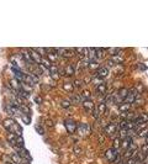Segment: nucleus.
Instances as JSON below:
<instances>
[{"label": "nucleus", "instance_id": "obj_1", "mask_svg": "<svg viewBox=\"0 0 148 164\" xmlns=\"http://www.w3.org/2000/svg\"><path fill=\"white\" fill-rule=\"evenodd\" d=\"M119 132V126L116 124H114V122H111V124L106 125L104 127V133L108 136V137H115V135H116Z\"/></svg>", "mask_w": 148, "mask_h": 164}, {"label": "nucleus", "instance_id": "obj_2", "mask_svg": "<svg viewBox=\"0 0 148 164\" xmlns=\"http://www.w3.org/2000/svg\"><path fill=\"white\" fill-rule=\"evenodd\" d=\"M64 126H66V128H67V132L71 135L74 133V132L78 130V125L73 118H67V120L64 121Z\"/></svg>", "mask_w": 148, "mask_h": 164}, {"label": "nucleus", "instance_id": "obj_3", "mask_svg": "<svg viewBox=\"0 0 148 164\" xmlns=\"http://www.w3.org/2000/svg\"><path fill=\"white\" fill-rule=\"evenodd\" d=\"M30 54H31V58H32V62L36 63L37 66H40V64H42V59L43 57L41 56V54L36 51V49H31L30 51Z\"/></svg>", "mask_w": 148, "mask_h": 164}, {"label": "nucleus", "instance_id": "obj_4", "mask_svg": "<svg viewBox=\"0 0 148 164\" xmlns=\"http://www.w3.org/2000/svg\"><path fill=\"white\" fill-rule=\"evenodd\" d=\"M109 74V68L108 67H99V69L95 72V78H98V79H104L106 78Z\"/></svg>", "mask_w": 148, "mask_h": 164}, {"label": "nucleus", "instance_id": "obj_5", "mask_svg": "<svg viewBox=\"0 0 148 164\" xmlns=\"http://www.w3.org/2000/svg\"><path fill=\"white\" fill-rule=\"evenodd\" d=\"M137 95H138V93L136 92V89L135 88H132L131 90H130V93H128V95H127V98L125 99V102H127V104H135L136 102V98H137Z\"/></svg>", "mask_w": 148, "mask_h": 164}, {"label": "nucleus", "instance_id": "obj_6", "mask_svg": "<svg viewBox=\"0 0 148 164\" xmlns=\"http://www.w3.org/2000/svg\"><path fill=\"white\" fill-rule=\"evenodd\" d=\"M83 105V109L86 111V112H92V110H94V101L90 99V100H84V101L82 102Z\"/></svg>", "mask_w": 148, "mask_h": 164}, {"label": "nucleus", "instance_id": "obj_7", "mask_svg": "<svg viewBox=\"0 0 148 164\" xmlns=\"http://www.w3.org/2000/svg\"><path fill=\"white\" fill-rule=\"evenodd\" d=\"M77 68H75V66L74 64H68V66H66L64 67V75L66 77H73L74 74H75V70Z\"/></svg>", "mask_w": 148, "mask_h": 164}, {"label": "nucleus", "instance_id": "obj_8", "mask_svg": "<svg viewBox=\"0 0 148 164\" xmlns=\"http://www.w3.org/2000/svg\"><path fill=\"white\" fill-rule=\"evenodd\" d=\"M88 61L89 62H98L95 48H88Z\"/></svg>", "mask_w": 148, "mask_h": 164}, {"label": "nucleus", "instance_id": "obj_9", "mask_svg": "<svg viewBox=\"0 0 148 164\" xmlns=\"http://www.w3.org/2000/svg\"><path fill=\"white\" fill-rule=\"evenodd\" d=\"M48 72H49V74H51V77H52L53 79H58L59 78V68L57 66H53L52 64V66L49 67Z\"/></svg>", "mask_w": 148, "mask_h": 164}, {"label": "nucleus", "instance_id": "obj_10", "mask_svg": "<svg viewBox=\"0 0 148 164\" xmlns=\"http://www.w3.org/2000/svg\"><path fill=\"white\" fill-rule=\"evenodd\" d=\"M106 89H108V86H106L105 83H101L99 85H96V88H95V92L98 95H101V96H104V95L106 94Z\"/></svg>", "mask_w": 148, "mask_h": 164}, {"label": "nucleus", "instance_id": "obj_11", "mask_svg": "<svg viewBox=\"0 0 148 164\" xmlns=\"http://www.w3.org/2000/svg\"><path fill=\"white\" fill-rule=\"evenodd\" d=\"M9 132H11V133H15L16 136H22V128H21V126L17 124V122H15L14 124V126L11 127V130L9 131Z\"/></svg>", "mask_w": 148, "mask_h": 164}, {"label": "nucleus", "instance_id": "obj_12", "mask_svg": "<svg viewBox=\"0 0 148 164\" xmlns=\"http://www.w3.org/2000/svg\"><path fill=\"white\" fill-rule=\"evenodd\" d=\"M10 157H11V159H12V163H14V164H21L22 161H24V158H22L17 152H14L12 154H10Z\"/></svg>", "mask_w": 148, "mask_h": 164}, {"label": "nucleus", "instance_id": "obj_13", "mask_svg": "<svg viewBox=\"0 0 148 164\" xmlns=\"http://www.w3.org/2000/svg\"><path fill=\"white\" fill-rule=\"evenodd\" d=\"M132 143V137H127L125 139H121V149H123V151H127V149L130 148V144Z\"/></svg>", "mask_w": 148, "mask_h": 164}, {"label": "nucleus", "instance_id": "obj_14", "mask_svg": "<svg viewBox=\"0 0 148 164\" xmlns=\"http://www.w3.org/2000/svg\"><path fill=\"white\" fill-rule=\"evenodd\" d=\"M78 128H79L80 135H89L90 133V128L86 124H79L78 125Z\"/></svg>", "mask_w": 148, "mask_h": 164}, {"label": "nucleus", "instance_id": "obj_15", "mask_svg": "<svg viewBox=\"0 0 148 164\" xmlns=\"http://www.w3.org/2000/svg\"><path fill=\"white\" fill-rule=\"evenodd\" d=\"M119 110L121 111V113H125V112H130L131 111V104H127V102H122L119 105Z\"/></svg>", "mask_w": 148, "mask_h": 164}, {"label": "nucleus", "instance_id": "obj_16", "mask_svg": "<svg viewBox=\"0 0 148 164\" xmlns=\"http://www.w3.org/2000/svg\"><path fill=\"white\" fill-rule=\"evenodd\" d=\"M15 122H16V121L12 120V118H6V120L3 122V125H4V127L6 128V131L9 132V131L11 130V127L14 126V124H15Z\"/></svg>", "mask_w": 148, "mask_h": 164}, {"label": "nucleus", "instance_id": "obj_17", "mask_svg": "<svg viewBox=\"0 0 148 164\" xmlns=\"http://www.w3.org/2000/svg\"><path fill=\"white\" fill-rule=\"evenodd\" d=\"M71 101H72V104H74V105H78V104L83 102V99L79 94H73L71 96Z\"/></svg>", "mask_w": 148, "mask_h": 164}, {"label": "nucleus", "instance_id": "obj_18", "mask_svg": "<svg viewBox=\"0 0 148 164\" xmlns=\"http://www.w3.org/2000/svg\"><path fill=\"white\" fill-rule=\"evenodd\" d=\"M128 93H130V89H127V88H120V90H119V93H117V94H119V96L125 101V99L127 98Z\"/></svg>", "mask_w": 148, "mask_h": 164}, {"label": "nucleus", "instance_id": "obj_19", "mask_svg": "<svg viewBox=\"0 0 148 164\" xmlns=\"http://www.w3.org/2000/svg\"><path fill=\"white\" fill-rule=\"evenodd\" d=\"M21 56H22V58H24L25 63H34V62H32V58H31L30 52L24 51V49H22V51H21Z\"/></svg>", "mask_w": 148, "mask_h": 164}, {"label": "nucleus", "instance_id": "obj_20", "mask_svg": "<svg viewBox=\"0 0 148 164\" xmlns=\"http://www.w3.org/2000/svg\"><path fill=\"white\" fill-rule=\"evenodd\" d=\"M112 148L116 149L117 152H119V149L121 148V139H120V137H114L112 138Z\"/></svg>", "mask_w": 148, "mask_h": 164}, {"label": "nucleus", "instance_id": "obj_21", "mask_svg": "<svg viewBox=\"0 0 148 164\" xmlns=\"http://www.w3.org/2000/svg\"><path fill=\"white\" fill-rule=\"evenodd\" d=\"M80 96L83 99V101H84V100H90L91 99V92H90V90H88V89H84L82 92Z\"/></svg>", "mask_w": 148, "mask_h": 164}, {"label": "nucleus", "instance_id": "obj_22", "mask_svg": "<svg viewBox=\"0 0 148 164\" xmlns=\"http://www.w3.org/2000/svg\"><path fill=\"white\" fill-rule=\"evenodd\" d=\"M47 59H48L49 62H56V61H58V53H57V51L47 53Z\"/></svg>", "mask_w": 148, "mask_h": 164}, {"label": "nucleus", "instance_id": "obj_23", "mask_svg": "<svg viewBox=\"0 0 148 164\" xmlns=\"http://www.w3.org/2000/svg\"><path fill=\"white\" fill-rule=\"evenodd\" d=\"M74 85H73V83H64L63 84V90L64 92H67V93H73L74 92Z\"/></svg>", "mask_w": 148, "mask_h": 164}, {"label": "nucleus", "instance_id": "obj_24", "mask_svg": "<svg viewBox=\"0 0 148 164\" xmlns=\"http://www.w3.org/2000/svg\"><path fill=\"white\" fill-rule=\"evenodd\" d=\"M111 61L114 62V64H121V63H123V57L120 56V54H117V56H112L111 57Z\"/></svg>", "mask_w": 148, "mask_h": 164}, {"label": "nucleus", "instance_id": "obj_25", "mask_svg": "<svg viewBox=\"0 0 148 164\" xmlns=\"http://www.w3.org/2000/svg\"><path fill=\"white\" fill-rule=\"evenodd\" d=\"M106 51H108L111 56H117V54H120L122 52V49L119 48V47H115V48H106Z\"/></svg>", "mask_w": 148, "mask_h": 164}, {"label": "nucleus", "instance_id": "obj_26", "mask_svg": "<svg viewBox=\"0 0 148 164\" xmlns=\"http://www.w3.org/2000/svg\"><path fill=\"white\" fill-rule=\"evenodd\" d=\"M96 109H98V111H99L100 115H104V113L108 111V105H106L105 102H100V104H99V106L96 107Z\"/></svg>", "mask_w": 148, "mask_h": 164}, {"label": "nucleus", "instance_id": "obj_27", "mask_svg": "<svg viewBox=\"0 0 148 164\" xmlns=\"http://www.w3.org/2000/svg\"><path fill=\"white\" fill-rule=\"evenodd\" d=\"M136 135L138 136V137H142V138H146L148 136V127H146V128H142V130H138L136 132Z\"/></svg>", "mask_w": 148, "mask_h": 164}, {"label": "nucleus", "instance_id": "obj_28", "mask_svg": "<svg viewBox=\"0 0 148 164\" xmlns=\"http://www.w3.org/2000/svg\"><path fill=\"white\" fill-rule=\"evenodd\" d=\"M61 106H62V109H69L72 106V101L69 99H63V100H61Z\"/></svg>", "mask_w": 148, "mask_h": 164}, {"label": "nucleus", "instance_id": "obj_29", "mask_svg": "<svg viewBox=\"0 0 148 164\" xmlns=\"http://www.w3.org/2000/svg\"><path fill=\"white\" fill-rule=\"evenodd\" d=\"M21 90H24V92H26V93H31L32 92V86L22 81L21 83Z\"/></svg>", "mask_w": 148, "mask_h": 164}, {"label": "nucleus", "instance_id": "obj_30", "mask_svg": "<svg viewBox=\"0 0 148 164\" xmlns=\"http://www.w3.org/2000/svg\"><path fill=\"white\" fill-rule=\"evenodd\" d=\"M96 49V58L98 61H101L104 58V48H95Z\"/></svg>", "mask_w": 148, "mask_h": 164}, {"label": "nucleus", "instance_id": "obj_31", "mask_svg": "<svg viewBox=\"0 0 148 164\" xmlns=\"http://www.w3.org/2000/svg\"><path fill=\"white\" fill-rule=\"evenodd\" d=\"M99 64H98V62H89V66H88V69H92V70H98L99 69Z\"/></svg>", "mask_w": 148, "mask_h": 164}, {"label": "nucleus", "instance_id": "obj_32", "mask_svg": "<svg viewBox=\"0 0 148 164\" xmlns=\"http://www.w3.org/2000/svg\"><path fill=\"white\" fill-rule=\"evenodd\" d=\"M16 143L20 148H24L25 147V142H24V138H22V136H16Z\"/></svg>", "mask_w": 148, "mask_h": 164}, {"label": "nucleus", "instance_id": "obj_33", "mask_svg": "<svg viewBox=\"0 0 148 164\" xmlns=\"http://www.w3.org/2000/svg\"><path fill=\"white\" fill-rule=\"evenodd\" d=\"M73 85H74V88H75V89H80L82 85H83V80L82 79H74Z\"/></svg>", "mask_w": 148, "mask_h": 164}, {"label": "nucleus", "instance_id": "obj_34", "mask_svg": "<svg viewBox=\"0 0 148 164\" xmlns=\"http://www.w3.org/2000/svg\"><path fill=\"white\" fill-rule=\"evenodd\" d=\"M136 92L138 93V94H142L143 93V90H145V86L142 85V83H137V85H136Z\"/></svg>", "mask_w": 148, "mask_h": 164}, {"label": "nucleus", "instance_id": "obj_35", "mask_svg": "<svg viewBox=\"0 0 148 164\" xmlns=\"http://www.w3.org/2000/svg\"><path fill=\"white\" fill-rule=\"evenodd\" d=\"M35 130H36V132H37L38 135H41V136H43V135H45V130L42 128V126L36 125V126H35Z\"/></svg>", "mask_w": 148, "mask_h": 164}, {"label": "nucleus", "instance_id": "obj_36", "mask_svg": "<svg viewBox=\"0 0 148 164\" xmlns=\"http://www.w3.org/2000/svg\"><path fill=\"white\" fill-rule=\"evenodd\" d=\"M91 113H92V117H94V120H99V118H100V113H99V111H98V109H94Z\"/></svg>", "mask_w": 148, "mask_h": 164}, {"label": "nucleus", "instance_id": "obj_37", "mask_svg": "<svg viewBox=\"0 0 148 164\" xmlns=\"http://www.w3.org/2000/svg\"><path fill=\"white\" fill-rule=\"evenodd\" d=\"M137 163H138V162H137L136 157H132V158H128L125 164H137Z\"/></svg>", "mask_w": 148, "mask_h": 164}, {"label": "nucleus", "instance_id": "obj_38", "mask_svg": "<svg viewBox=\"0 0 148 164\" xmlns=\"http://www.w3.org/2000/svg\"><path fill=\"white\" fill-rule=\"evenodd\" d=\"M42 64H43L46 68H47V69H49V67L52 66V64H51V63H49V61H48L47 58H46V59L43 58V59H42Z\"/></svg>", "mask_w": 148, "mask_h": 164}, {"label": "nucleus", "instance_id": "obj_39", "mask_svg": "<svg viewBox=\"0 0 148 164\" xmlns=\"http://www.w3.org/2000/svg\"><path fill=\"white\" fill-rule=\"evenodd\" d=\"M22 121H24L26 125H29L30 122H31V120H30V116H29V115H22Z\"/></svg>", "mask_w": 148, "mask_h": 164}, {"label": "nucleus", "instance_id": "obj_40", "mask_svg": "<svg viewBox=\"0 0 148 164\" xmlns=\"http://www.w3.org/2000/svg\"><path fill=\"white\" fill-rule=\"evenodd\" d=\"M140 151L143 152L145 154H148V144H143V146H142V148L140 149Z\"/></svg>", "mask_w": 148, "mask_h": 164}, {"label": "nucleus", "instance_id": "obj_41", "mask_svg": "<svg viewBox=\"0 0 148 164\" xmlns=\"http://www.w3.org/2000/svg\"><path fill=\"white\" fill-rule=\"evenodd\" d=\"M92 78H91V77H85V78L84 79H83V83H85V84H89V83H91V80Z\"/></svg>", "mask_w": 148, "mask_h": 164}, {"label": "nucleus", "instance_id": "obj_42", "mask_svg": "<svg viewBox=\"0 0 148 164\" xmlns=\"http://www.w3.org/2000/svg\"><path fill=\"white\" fill-rule=\"evenodd\" d=\"M137 67H138V68H141V70H146V69H147V67H146L145 64H142V63H140V64H138Z\"/></svg>", "mask_w": 148, "mask_h": 164}, {"label": "nucleus", "instance_id": "obj_43", "mask_svg": "<svg viewBox=\"0 0 148 164\" xmlns=\"http://www.w3.org/2000/svg\"><path fill=\"white\" fill-rule=\"evenodd\" d=\"M46 125H47V126H49V127H52L54 124H53V122L52 121H51V120H47V121H46Z\"/></svg>", "mask_w": 148, "mask_h": 164}, {"label": "nucleus", "instance_id": "obj_44", "mask_svg": "<svg viewBox=\"0 0 148 164\" xmlns=\"http://www.w3.org/2000/svg\"><path fill=\"white\" fill-rule=\"evenodd\" d=\"M35 101H36L37 104H41V98H40V96H36V98H35Z\"/></svg>", "mask_w": 148, "mask_h": 164}, {"label": "nucleus", "instance_id": "obj_45", "mask_svg": "<svg viewBox=\"0 0 148 164\" xmlns=\"http://www.w3.org/2000/svg\"><path fill=\"white\" fill-rule=\"evenodd\" d=\"M145 142H146V144H148V136L146 137V141H145Z\"/></svg>", "mask_w": 148, "mask_h": 164}]
</instances>
